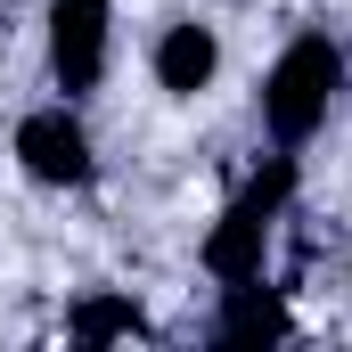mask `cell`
I'll return each mask as SVG.
<instances>
[{"instance_id": "obj_7", "label": "cell", "mask_w": 352, "mask_h": 352, "mask_svg": "<svg viewBox=\"0 0 352 352\" xmlns=\"http://www.w3.org/2000/svg\"><path fill=\"white\" fill-rule=\"evenodd\" d=\"M115 336H148L140 303H123V295H90L82 311H74V344H115Z\"/></svg>"}, {"instance_id": "obj_1", "label": "cell", "mask_w": 352, "mask_h": 352, "mask_svg": "<svg viewBox=\"0 0 352 352\" xmlns=\"http://www.w3.org/2000/svg\"><path fill=\"white\" fill-rule=\"evenodd\" d=\"M336 90H344V58H336L328 33L287 41V58L270 66V82H263V123H270V140H278V148H303V140L328 123Z\"/></svg>"}, {"instance_id": "obj_3", "label": "cell", "mask_w": 352, "mask_h": 352, "mask_svg": "<svg viewBox=\"0 0 352 352\" xmlns=\"http://www.w3.org/2000/svg\"><path fill=\"white\" fill-rule=\"evenodd\" d=\"M50 66H58V90H98V74H107V0H58L50 8Z\"/></svg>"}, {"instance_id": "obj_4", "label": "cell", "mask_w": 352, "mask_h": 352, "mask_svg": "<svg viewBox=\"0 0 352 352\" xmlns=\"http://www.w3.org/2000/svg\"><path fill=\"white\" fill-rule=\"evenodd\" d=\"M287 336H295L287 295L263 287V278H238L230 303H221V320H213V344H221V352H263V344H287Z\"/></svg>"}, {"instance_id": "obj_5", "label": "cell", "mask_w": 352, "mask_h": 352, "mask_svg": "<svg viewBox=\"0 0 352 352\" xmlns=\"http://www.w3.org/2000/svg\"><path fill=\"white\" fill-rule=\"evenodd\" d=\"M270 221L278 213H263V205H230L221 213V230L205 238V270L221 278V287H238V278H263V246H270Z\"/></svg>"}, {"instance_id": "obj_6", "label": "cell", "mask_w": 352, "mask_h": 352, "mask_svg": "<svg viewBox=\"0 0 352 352\" xmlns=\"http://www.w3.org/2000/svg\"><path fill=\"white\" fill-rule=\"evenodd\" d=\"M213 66H221V41H213L205 25H173V33L156 41V82L180 90V98H197V90L213 82Z\"/></svg>"}, {"instance_id": "obj_2", "label": "cell", "mask_w": 352, "mask_h": 352, "mask_svg": "<svg viewBox=\"0 0 352 352\" xmlns=\"http://www.w3.org/2000/svg\"><path fill=\"white\" fill-rule=\"evenodd\" d=\"M16 164L50 188H74V180H90V131L66 107H41V115L16 123Z\"/></svg>"}]
</instances>
